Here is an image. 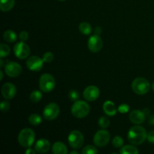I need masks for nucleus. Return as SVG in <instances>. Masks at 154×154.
Returning <instances> with one entry per match:
<instances>
[{
	"label": "nucleus",
	"mask_w": 154,
	"mask_h": 154,
	"mask_svg": "<svg viewBox=\"0 0 154 154\" xmlns=\"http://www.w3.org/2000/svg\"><path fill=\"white\" fill-rule=\"evenodd\" d=\"M147 133L146 129L140 125L132 126L128 132L127 138L129 143L133 145H141L147 139Z\"/></svg>",
	"instance_id": "nucleus-1"
},
{
	"label": "nucleus",
	"mask_w": 154,
	"mask_h": 154,
	"mask_svg": "<svg viewBox=\"0 0 154 154\" xmlns=\"http://www.w3.org/2000/svg\"><path fill=\"white\" fill-rule=\"evenodd\" d=\"M35 139V133L30 128L23 129L19 132L17 137L19 144L25 148L31 147V146L34 144Z\"/></svg>",
	"instance_id": "nucleus-2"
},
{
	"label": "nucleus",
	"mask_w": 154,
	"mask_h": 154,
	"mask_svg": "<svg viewBox=\"0 0 154 154\" xmlns=\"http://www.w3.org/2000/svg\"><path fill=\"white\" fill-rule=\"evenodd\" d=\"M90 111V107L87 102L84 101L78 100L75 102L71 108L72 114L75 117L82 119L87 117Z\"/></svg>",
	"instance_id": "nucleus-3"
},
{
	"label": "nucleus",
	"mask_w": 154,
	"mask_h": 154,
	"mask_svg": "<svg viewBox=\"0 0 154 154\" xmlns=\"http://www.w3.org/2000/svg\"><path fill=\"white\" fill-rule=\"evenodd\" d=\"M150 89V84L147 79L144 78H137L132 81V90L137 95L147 94Z\"/></svg>",
	"instance_id": "nucleus-4"
},
{
	"label": "nucleus",
	"mask_w": 154,
	"mask_h": 154,
	"mask_svg": "<svg viewBox=\"0 0 154 154\" xmlns=\"http://www.w3.org/2000/svg\"><path fill=\"white\" fill-rule=\"evenodd\" d=\"M56 87V80L51 74H43L39 78V88L44 93L51 92Z\"/></svg>",
	"instance_id": "nucleus-5"
},
{
	"label": "nucleus",
	"mask_w": 154,
	"mask_h": 154,
	"mask_svg": "<svg viewBox=\"0 0 154 154\" xmlns=\"http://www.w3.org/2000/svg\"><path fill=\"white\" fill-rule=\"evenodd\" d=\"M69 145L74 149L81 148L84 142V137L83 134L78 130H73L69 133L68 137Z\"/></svg>",
	"instance_id": "nucleus-6"
},
{
	"label": "nucleus",
	"mask_w": 154,
	"mask_h": 154,
	"mask_svg": "<svg viewBox=\"0 0 154 154\" xmlns=\"http://www.w3.org/2000/svg\"><path fill=\"white\" fill-rule=\"evenodd\" d=\"M60 112V106L57 103L51 102L45 107L43 117L47 120H54L58 117Z\"/></svg>",
	"instance_id": "nucleus-7"
},
{
	"label": "nucleus",
	"mask_w": 154,
	"mask_h": 154,
	"mask_svg": "<svg viewBox=\"0 0 154 154\" xmlns=\"http://www.w3.org/2000/svg\"><path fill=\"white\" fill-rule=\"evenodd\" d=\"M111 138V135L109 132L105 129H102L96 132L93 137V142L96 146L99 147H102L108 144Z\"/></svg>",
	"instance_id": "nucleus-8"
},
{
	"label": "nucleus",
	"mask_w": 154,
	"mask_h": 154,
	"mask_svg": "<svg viewBox=\"0 0 154 154\" xmlns=\"http://www.w3.org/2000/svg\"><path fill=\"white\" fill-rule=\"evenodd\" d=\"M14 53L15 56L20 60L28 58L30 54V48L25 42H17L14 47Z\"/></svg>",
	"instance_id": "nucleus-9"
},
{
	"label": "nucleus",
	"mask_w": 154,
	"mask_h": 154,
	"mask_svg": "<svg viewBox=\"0 0 154 154\" xmlns=\"http://www.w3.org/2000/svg\"><path fill=\"white\" fill-rule=\"evenodd\" d=\"M44 60L37 56H32L27 58L26 65L28 69L32 72H39L44 66Z\"/></svg>",
	"instance_id": "nucleus-10"
},
{
	"label": "nucleus",
	"mask_w": 154,
	"mask_h": 154,
	"mask_svg": "<svg viewBox=\"0 0 154 154\" xmlns=\"http://www.w3.org/2000/svg\"><path fill=\"white\" fill-rule=\"evenodd\" d=\"M88 49L93 53H98L102 49L103 41L102 38L98 35H93L90 36L87 42Z\"/></svg>",
	"instance_id": "nucleus-11"
},
{
	"label": "nucleus",
	"mask_w": 154,
	"mask_h": 154,
	"mask_svg": "<svg viewBox=\"0 0 154 154\" xmlns=\"http://www.w3.org/2000/svg\"><path fill=\"white\" fill-rule=\"evenodd\" d=\"M5 72L10 78H17L22 72V67L16 62H8L5 66Z\"/></svg>",
	"instance_id": "nucleus-12"
},
{
	"label": "nucleus",
	"mask_w": 154,
	"mask_h": 154,
	"mask_svg": "<svg viewBox=\"0 0 154 154\" xmlns=\"http://www.w3.org/2000/svg\"><path fill=\"white\" fill-rule=\"evenodd\" d=\"M100 95V90L96 86L90 85L86 87L83 92V96L88 102H94Z\"/></svg>",
	"instance_id": "nucleus-13"
},
{
	"label": "nucleus",
	"mask_w": 154,
	"mask_h": 154,
	"mask_svg": "<svg viewBox=\"0 0 154 154\" xmlns=\"http://www.w3.org/2000/svg\"><path fill=\"white\" fill-rule=\"evenodd\" d=\"M17 88L11 83H5L2 87V95L5 99H11L16 96Z\"/></svg>",
	"instance_id": "nucleus-14"
},
{
	"label": "nucleus",
	"mask_w": 154,
	"mask_h": 154,
	"mask_svg": "<svg viewBox=\"0 0 154 154\" xmlns=\"http://www.w3.org/2000/svg\"><path fill=\"white\" fill-rule=\"evenodd\" d=\"M146 117L147 116L145 115L144 111H141V110H133L132 111H131L129 115V118L131 123L135 125L142 124L145 120Z\"/></svg>",
	"instance_id": "nucleus-15"
},
{
	"label": "nucleus",
	"mask_w": 154,
	"mask_h": 154,
	"mask_svg": "<svg viewBox=\"0 0 154 154\" xmlns=\"http://www.w3.org/2000/svg\"><path fill=\"white\" fill-rule=\"evenodd\" d=\"M51 149V143L45 138H41L36 141L35 144V150L38 153H45Z\"/></svg>",
	"instance_id": "nucleus-16"
},
{
	"label": "nucleus",
	"mask_w": 154,
	"mask_h": 154,
	"mask_svg": "<svg viewBox=\"0 0 154 154\" xmlns=\"http://www.w3.org/2000/svg\"><path fill=\"white\" fill-rule=\"evenodd\" d=\"M103 111L106 115L112 117L117 114V109L116 108L114 102L110 100H107L103 104Z\"/></svg>",
	"instance_id": "nucleus-17"
},
{
	"label": "nucleus",
	"mask_w": 154,
	"mask_h": 154,
	"mask_svg": "<svg viewBox=\"0 0 154 154\" xmlns=\"http://www.w3.org/2000/svg\"><path fill=\"white\" fill-rule=\"evenodd\" d=\"M52 152L54 154H67L68 148L62 141H56L52 146Z\"/></svg>",
	"instance_id": "nucleus-18"
},
{
	"label": "nucleus",
	"mask_w": 154,
	"mask_h": 154,
	"mask_svg": "<svg viewBox=\"0 0 154 154\" xmlns=\"http://www.w3.org/2000/svg\"><path fill=\"white\" fill-rule=\"evenodd\" d=\"M15 5V0H0V9L3 12L12 10Z\"/></svg>",
	"instance_id": "nucleus-19"
},
{
	"label": "nucleus",
	"mask_w": 154,
	"mask_h": 154,
	"mask_svg": "<svg viewBox=\"0 0 154 154\" xmlns=\"http://www.w3.org/2000/svg\"><path fill=\"white\" fill-rule=\"evenodd\" d=\"M120 154H137L139 153V150H138L135 145H125L120 148Z\"/></svg>",
	"instance_id": "nucleus-20"
},
{
	"label": "nucleus",
	"mask_w": 154,
	"mask_h": 154,
	"mask_svg": "<svg viewBox=\"0 0 154 154\" xmlns=\"http://www.w3.org/2000/svg\"><path fill=\"white\" fill-rule=\"evenodd\" d=\"M3 38H4V40L6 42L13 43V42H15L17 41V35L15 33V32L12 31V30H7L3 34Z\"/></svg>",
	"instance_id": "nucleus-21"
},
{
	"label": "nucleus",
	"mask_w": 154,
	"mask_h": 154,
	"mask_svg": "<svg viewBox=\"0 0 154 154\" xmlns=\"http://www.w3.org/2000/svg\"><path fill=\"white\" fill-rule=\"evenodd\" d=\"M79 30L83 35H89L92 32V26L89 23L82 22L79 25Z\"/></svg>",
	"instance_id": "nucleus-22"
},
{
	"label": "nucleus",
	"mask_w": 154,
	"mask_h": 154,
	"mask_svg": "<svg viewBox=\"0 0 154 154\" xmlns=\"http://www.w3.org/2000/svg\"><path fill=\"white\" fill-rule=\"evenodd\" d=\"M28 120L32 126H38L42 122V118L38 114H32L29 117Z\"/></svg>",
	"instance_id": "nucleus-23"
},
{
	"label": "nucleus",
	"mask_w": 154,
	"mask_h": 154,
	"mask_svg": "<svg viewBox=\"0 0 154 154\" xmlns=\"http://www.w3.org/2000/svg\"><path fill=\"white\" fill-rule=\"evenodd\" d=\"M42 99V92L39 90H34L31 93L29 96V99L31 102L36 103V102H39L41 99Z\"/></svg>",
	"instance_id": "nucleus-24"
},
{
	"label": "nucleus",
	"mask_w": 154,
	"mask_h": 154,
	"mask_svg": "<svg viewBox=\"0 0 154 154\" xmlns=\"http://www.w3.org/2000/svg\"><path fill=\"white\" fill-rule=\"evenodd\" d=\"M11 48L6 44H1L0 45V57L1 58H4V57H7L10 54Z\"/></svg>",
	"instance_id": "nucleus-25"
},
{
	"label": "nucleus",
	"mask_w": 154,
	"mask_h": 154,
	"mask_svg": "<svg viewBox=\"0 0 154 154\" xmlns=\"http://www.w3.org/2000/svg\"><path fill=\"white\" fill-rule=\"evenodd\" d=\"M123 144H124L123 138L119 135H117L112 139V145L115 148H121L123 146Z\"/></svg>",
	"instance_id": "nucleus-26"
},
{
	"label": "nucleus",
	"mask_w": 154,
	"mask_h": 154,
	"mask_svg": "<svg viewBox=\"0 0 154 154\" xmlns=\"http://www.w3.org/2000/svg\"><path fill=\"white\" fill-rule=\"evenodd\" d=\"M81 153L83 154H96L98 153V150L95 146L87 145L82 149Z\"/></svg>",
	"instance_id": "nucleus-27"
},
{
	"label": "nucleus",
	"mask_w": 154,
	"mask_h": 154,
	"mask_svg": "<svg viewBox=\"0 0 154 154\" xmlns=\"http://www.w3.org/2000/svg\"><path fill=\"white\" fill-rule=\"evenodd\" d=\"M99 126L102 129H106L110 126V120L107 117H101L99 119Z\"/></svg>",
	"instance_id": "nucleus-28"
},
{
	"label": "nucleus",
	"mask_w": 154,
	"mask_h": 154,
	"mask_svg": "<svg viewBox=\"0 0 154 154\" xmlns=\"http://www.w3.org/2000/svg\"><path fill=\"white\" fill-rule=\"evenodd\" d=\"M80 95L77 90H72L69 92V98L72 102H76V101L79 100Z\"/></svg>",
	"instance_id": "nucleus-29"
},
{
	"label": "nucleus",
	"mask_w": 154,
	"mask_h": 154,
	"mask_svg": "<svg viewBox=\"0 0 154 154\" xmlns=\"http://www.w3.org/2000/svg\"><path fill=\"white\" fill-rule=\"evenodd\" d=\"M54 55L53 54V53L51 52H46L44 54L43 57H42V60H44L45 63H50L54 60Z\"/></svg>",
	"instance_id": "nucleus-30"
},
{
	"label": "nucleus",
	"mask_w": 154,
	"mask_h": 154,
	"mask_svg": "<svg viewBox=\"0 0 154 154\" xmlns=\"http://www.w3.org/2000/svg\"><path fill=\"white\" fill-rule=\"evenodd\" d=\"M117 111L120 114H126V113L129 111V106L127 104H122V105H119Z\"/></svg>",
	"instance_id": "nucleus-31"
},
{
	"label": "nucleus",
	"mask_w": 154,
	"mask_h": 154,
	"mask_svg": "<svg viewBox=\"0 0 154 154\" xmlns=\"http://www.w3.org/2000/svg\"><path fill=\"white\" fill-rule=\"evenodd\" d=\"M0 108L3 113L7 112L10 108V103L8 101H2L1 102V105H0Z\"/></svg>",
	"instance_id": "nucleus-32"
},
{
	"label": "nucleus",
	"mask_w": 154,
	"mask_h": 154,
	"mask_svg": "<svg viewBox=\"0 0 154 154\" xmlns=\"http://www.w3.org/2000/svg\"><path fill=\"white\" fill-rule=\"evenodd\" d=\"M19 38L21 42H26L29 38V34L27 32L22 31L19 34Z\"/></svg>",
	"instance_id": "nucleus-33"
},
{
	"label": "nucleus",
	"mask_w": 154,
	"mask_h": 154,
	"mask_svg": "<svg viewBox=\"0 0 154 154\" xmlns=\"http://www.w3.org/2000/svg\"><path fill=\"white\" fill-rule=\"evenodd\" d=\"M147 139L150 143H151V144H154V130L150 131L149 133H147Z\"/></svg>",
	"instance_id": "nucleus-34"
},
{
	"label": "nucleus",
	"mask_w": 154,
	"mask_h": 154,
	"mask_svg": "<svg viewBox=\"0 0 154 154\" xmlns=\"http://www.w3.org/2000/svg\"><path fill=\"white\" fill-rule=\"evenodd\" d=\"M36 153V150L35 149L31 148V147H28L26 150L25 151L26 154H35Z\"/></svg>",
	"instance_id": "nucleus-35"
},
{
	"label": "nucleus",
	"mask_w": 154,
	"mask_h": 154,
	"mask_svg": "<svg viewBox=\"0 0 154 154\" xmlns=\"http://www.w3.org/2000/svg\"><path fill=\"white\" fill-rule=\"evenodd\" d=\"M102 29L100 26H96V28H95V30H94V34L99 35L102 33Z\"/></svg>",
	"instance_id": "nucleus-36"
},
{
	"label": "nucleus",
	"mask_w": 154,
	"mask_h": 154,
	"mask_svg": "<svg viewBox=\"0 0 154 154\" xmlns=\"http://www.w3.org/2000/svg\"><path fill=\"white\" fill-rule=\"evenodd\" d=\"M148 122H149V124L152 125V126H154V115L149 116Z\"/></svg>",
	"instance_id": "nucleus-37"
},
{
	"label": "nucleus",
	"mask_w": 154,
	"mask_h": 154,
	"mask_svg": "<svg viewBox=\"0 0 154 154\" xmlns=\"http://www.w3.org/2000/svg\"><path fill=\"white\" fill-rule=\"evenodd\" d=\"M3 66H4V62H3L2 58H1L0 59V67L2 68Z\"/></svg>",
	"instance_id": "nucleus-38"
},
{
	"label": "nucleus",
	"mask_w": 154,
	"mask_h": 154,
	"mask_svg": "<svg viewBox=\"0 0 154 154\" xmlns=\"http://www.w3.org/2000/svg\"><path fill=\"white\" fill-rule=\"evenodd\" d=\"M3 77H4V74H3L2 71L1 70V71H0V80H1V81H2Z\"/></svg>",
	"instance_id": "nucleus-39"
},
{
	"label": "nucleus",
	"mask_w": 154,
	"mask_h": 154,
	"mask_svg": "<svg viewBox=\"0 0 154 154\" xmlns=\"http://www.w3.org/2000/svg\"><path fill=\"white\" fill-rule=\"evenodd\" d=\"M69 153H70V154H78V151H75V150H73V151H71Z\"/></svg>",
	"instance_id": "nucleus-40"
},
{
	"label": "nucleus",
	"mask_w": 154,
	"mask_h": 154,
	"mask_svg": "<svg viewBox=\"0 0 154 154\" xmlns=\"http://www.w3.org/2000/svg\"><path fill=\"white\" fill-rule=\"evenodd\" d=\"M151 87H152V89H153V90L154 91V81H153V84H152V86H151Z\"/></svg>",
	"instance_id": "nucleus-41"
},
{
	"label": "nucleus",
	"mask_w": 154,
	"mask_h": 154,
	"mask_svg": "<svg viewBox=\"0 0 154 154\" xmlns=\"http://www.w3.org/2000/svg\"><path fill=\"white\" fill-rule=\"evenodd\" d=\"M59 1H60V2H64V1H66V0H59Z\"/></svg>",
	"instance_id": "nucleus-42"
}]
</instances>
